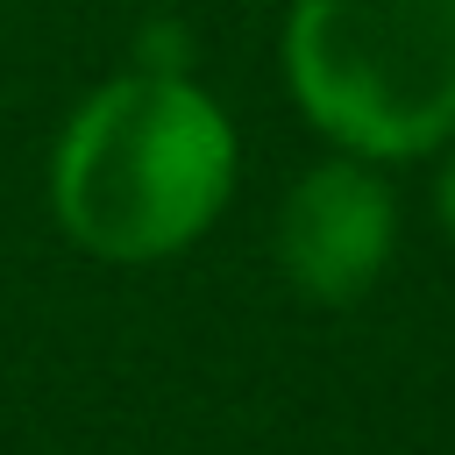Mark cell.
<instances>
[{
    "label": "cell",
    "mask_w": 455,
    "mask_h": 455,
    "mask_svg": "<svg viewBox=\"0 0 455 455\" xmlns=\"http://www.w3.org/2000/svg\"><path fill=\"white\" fill-rule=\"evenodd\" d=\"M235 192V128L192 78L121 71L78 100L50 156L57 228L100 263L192 249Z\"/></svg>",
    "instance_id": "1"
},
{
    "label": "cell",
    "mask_w": 455,
    "mask_h": 455,
    "mask_svg": "<svg viewBox=\"0 0 455 455\" xmlns=\"http://www.w3.org/2000/svg\"><path fill=\"white\" fill-rule=\"evenodd\" d=\"M284 85L363 164L455 142V0H291Z\"/></svg>",
    "instance_id": "2"
},
{
    "label": "cell",
    "mask_w": 455,
    "mask_h": 455,
    "mask_svg": "<svg viewBox=\"0 0 455 455\" xmlns=\"http://www.w3.org/2000/svg\"><path fill=\"white\" fill-rule=\"evenodd\" d=\"M398 249V199L377 164L327 156L277 206V270L313 306H355Z\"/></svg>",
    "instance_id": "3"
},
{
    "label": "cell",
    "mask_w": 455,
    "mask_h": 455,
    "mask_svg": "<svg viewBox=\"0 0 455 455\" xmlns=\"http://www.w3.org/2000/svg\"><path fill=\"white\" fill-rule=\"evenodd\" d=\"M434 206H441V228H448V242H455V156H448L441 178H434Z\"/></svg>",
    "instance_id": "4"
}]
</instances>
